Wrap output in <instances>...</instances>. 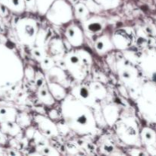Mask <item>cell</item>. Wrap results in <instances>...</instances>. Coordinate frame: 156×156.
<instances>
[{"instance_id":"6da1fadb","label":"cell","mask_w":156,"mask_h":156,"mask_svg":"<svg viewBox=\"0 0 156 156\" xmlns=\"http://www.w3.org/2000/svg\"><path fill=\"white\" fill-rule=\"evenodd\" d=\"M0 128H1L3 133L11 136L17 135L18 133V129H19V127H18V125L13 123V121L1 123H0Z\"/></svg>"},{"instance_id":"7a4b0ae2","label":"cell","mask_w":156,"mask_h":156,"mask_svg":"<svg viewBox=\"0 0 156 156\" xmlns=\"http://www.w3.org/2000/svg\"><path fill=\"white\" fill-rule=\"evenodd\" d=\"M12 110L5 107H0V123L3 122L13 121L12 119L15 118V114H10Z\"/></svg>"},{"instance_id":"3957f363","label":"cell","mask_w":156,"mask_h":156,"mask_svg":"<svg viewBox=\"0 0 156 156\" xmlns=\"http://www.w3.org/2000/svg\"><path fill=\"white\" fill-rule=\"evenodd\" d=\"M24 0H9V5H8V9H10L11 10L18 11L22 5V3Z\"/></svg>"},{"instance_id":"277c9868","label":"cell","mask_w":156,"mask_h":156,"mask_svg":"<svg viewBox=\"0 0 156 156\" xmlns=\"http://www.w3.org/2000/svg\"><path fill=\"white\" fill-rule=\"evenodd\" d=\"M7 142V136L5 133L2 132V130L0 128V145H5Z\"/></svg>"},{"instance_id":"5b68a950","label":"cell","mask_w":156,"mask_h":156,"mask_svg":"<svg viewBox=\"0 0 156 156\" xmlns=\"http://www.w3.org/2000/svg\"><path fill=\"white\" fill-rule=\"evenodd\" d=\"M0 4H2L5 5L8 8V5H9V0H0Z\"/></svg>"}]
</instances>
